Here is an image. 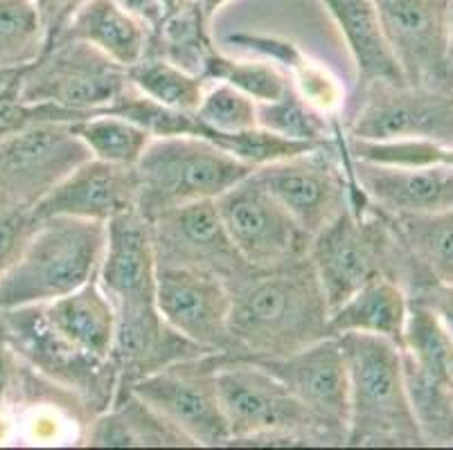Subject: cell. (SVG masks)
I'll list each match as a JSON object with an SVG mask.
<instances>
[{
  "label": "cell",
  "mask_w": 453,
  "mask_h": 450,
  "mask_svg": "<svg viewBox=\"0 0 453 450\" xmlns=\"http://www.w3.org/2000/svg\"><path fill=\"white\" fill-rule=\"evenodd\" d=\"M205 81H226V84L249 95L250 99H255L257 104L275 102L289 90H294L289 77L271 61L262 59V57H257V59H233V57L224 55L221 50L210 59L208 70H205Z\"/></svg>",
  "instance_id": "e575fe53"
},
{
  "label": "cell",
  "mask_w": 453,
  "mask_h": 450,
  "mask_svg": "<svg viewBox=\"0 0 453 450\" xmlns=\"http://www.w3.org/2000/svg\"><path fill=\"white\" fill-rule=\"evenodd\" d=\"M97 279L115 309L156 304L158 262L151 223L135 210H127L106 223V246Z\"/></svg>",
  "instance_id": "d6986e66"
},
{
  "label": "cell",
  "mask_w": 453,
  "mask_h": 450,
  "mask_svg": "<svg viewBox=\"0 0 453 450\" xmlns=\"http://www.w3.org/2000/svg\"><path fill=\"white\" fill-rule=\"evenodd\" d=\"M257 126L282 138L307 144H332L343 138V124L307 104L296 90L266 104H257Z\"/></svg>",
  "instance_id": "4dcf8cb0"
},
{
  "label": "cell",
  "mask_w": 453,
  "mask_h": 450,
  "mask_svg": "<svg viewBox=\"0 0 453 450\" xmlns=\"http://www.w3.org/2000/svg\"><path fill=\"white\" fill-rule=\"evenodd\" d=\"M75 133L97 160L135 167L147 144L154 140L150 131L120 115L97 113L73 124Z\"/></svg>",
  "instance_id": "1f68e13d"
},
{
  "label": "cell",
  "mask_w": 453,
  "mask_h": 450,
  "mask_svg": "<svg viewBox=\"0 0 453 450\" xmlns=\"http://www.w3.org/2000/svg\"><path fill=\"white\" fill-rule=\"evenodd\" d=\"M104 246L106 223L41 218L19 259L0 275V311L52 302L80 288L97 275Z\"/></svg>",
  "instance_id": "277c9868"
},
{
  "label": "cell",
  "mask_w": 453,
  "mask_h": 450,
  "mask_svg": "<svg viewBox=\"0 0 453 450\" xmlns=\"http://www.w3.org/2000/svg\"><path fill=\"white\" fill-rule=\"evenodd\" d=\"M90 151L68 122H36L0 138V201L36 208Z\"/></svg>",
  "instance_id": "4fadbf2b"
},
{
  "label": "cell",
  "mask_w": 453,
  "mask_h": 450,
  "mask_svg": "<svg viewBox=\"0 0 453 450\" xmlns=\"http://www.w3.org/2000/svg\"><path fill=\"white\" fill-rule=\"evenodd\" d=\"M253 176L278 198L309 237H316L357 198L343 138L257 167Z\"/></svg>",
  "instance_id": "30bf717a"
},
{
  "label": "cell",
  "mask_w": 453,
  "mask_h": 450,
  "mask_svg": "<svg viewBox=\"0 0 453 450\" xmlns=\"http://www.w3.org/2000/svg\"><path fill=\"white\" fill-rule=\"evenodd\" d=\"M341 124L345 138L365 142L426 140L453 144V90L406 81L357 86V97L345 106Z\"/></svg>",
  "instance_id": "9c48e42d"
},
{
  "label": "cell",
  "mask_w": 453,
  "mask_h": 450,
  "mask_svg": "<svg viewBox=\"0 0 453 450\" xmlns=\"http://www.w3.org/2000/svg\"><path fill=\"white\" fill-rule=\"evenodd\" d=\"M343 34L357 70V86L403 81L372 0H320Z\"/></svg>",
  "instance_id": "d4e9b609"
},
{
  "label": "cell",
  "mask_w": 453,
  "mask_h": 450,
  "mask_svg": "<svg viewBox=\"0 0 453 450\" xmlns=\"http://www.w3.org/2000/svg\"><path fill=\"white\" fill-rule=\"evenodd\" d=\"M23 68L26 65H19V68H0V106L10 104V102H19Z\"/></svg>",
  "instance_id": "b9f144b4"
},
{
  "label": "cell",
  "mask_w": 453,
  "mask_h": 450,
  "mask_svg": "<svg viewBox=\"0 0 453 450\" xmlns=\"http://www.w3.org/2000/svg\"><path fill=\"white\" fill-rule=\"evenodd\" d=\"M221 356L224 354L183 358L145 377L129 392L183 432L192 446H230L228 423L217 387V367Z\"/></svg>",
  "instance_id": "7c38bea8"
},
{
  "label": "cell",
  "mask_w": 453,
  "mask_h": 450,
  "mask_svg": "<svg viewBox=\"0 0 453 450\" xmlns=\"http://www.w3.org/2000/svg\"><path fill=\"white\" fill-rule=\"evenodd\" d=\"M156 307L188 340L212 354H233L228 284L212 272L158 266Z\"/></svg>",
  "instance_id": "e0dca14e"
},
{
  "label": "cell",
  "mask_w": 453,
  "mask_h": 450,
  "mask_svg": "<svg viewBox=\"0 0 453 450\" xmlns=\"http://www.w3.org/2000/svg\"><path fill=\"white\" fill-rule=\"evenodd\" d=\"M160 3H163V14H167V11H174L179 7H183L189 0H160Z\"/></svg>",
  "instance_id": "f6af8a7d"
},
{
  "label": "cell",
  "mask_w": 453,
  "mask_h": 450,
  "mask_svg": "<svg viewBox=\"0 0 453 450\" xmlns=\"http://www.w3.org/2000/svg\"><path fill=\"white\" fill-rule=\"evenodd\" d=\"M150 223L158 266L212 272L228 284L230 291L255 272L230 241L214 201L167 210Z\"/></svg>",
  "instance_id": "9a60e30c"
},
{
  "label": "cell",
  "mask_w": 453,
  "mask_h": 450,
  "mask_svg": "<svg viewBox=\"0 0 453 450\" xmlns=\"http://www.w3.org/2000/svg\"><path fill=\"white\" fill-rule=\"evenodd\" d=\"M43 48V25L35 0H0V68L32 64Z\"/></svg>",
  "instance_id": "d590c367"
},
{
  "label": "cell",
  "mask_w": 453,
  "mask_h": 450,
  "mask_svg": "<svg viewBox=\"0 0 453 450\" xmlns=\"http://www.w3.org/2000/svg\"><path fill=\"white\" fill-rule=\"evenodd\" d=\"M214 205L233 246L255 271H275L309 257L311 237L253 173Z\"/></svg>",
  "instance_id": "8fae6325"
},
{
  "label": "cell",
  "mask_w": 453,
  "mask_h": 450,
  "mask_svg": "<svg viewBox=\"0 0 453 450\" xmlns=\"http://www.w3.org/2000/svg\"><path fill=\"white\" fill-rule=\"evenodd\" d=\"M118 5L125 7L129 14H134L135 19H140L142 23H147L154 30L156 25L163 19V3L160 0H115Z\"/></svg>",
  "instance_id": "60d3db41"
},
{
  "label": "cell",
  "mask_w": 453,
  "mask_h": 450,
  "mask_svg": "<svg viewBox=\"0 0 453 450\" xmlns=\"http://www.w3.org/2000/svg\"><path fill=\"white\" fill-rule=\"evenodd\" d=\"M86 446L127 448V446H192V441L172 423L140 401L134 392L115 396L113 406L88 421Z\"/></svg>",
  "instance_id": "4316f807"
},
{
  "label": "cell",
  "mask_w": 453,
  "mask_h": 450,
  "mask_svg": "<svg viewBox=\"0 0 453 450\" xmlns=\"http://www.w3.org/2000/svg\"><path fill=\"white\" fill-rule=\"evenodd\" d=\"M219 50L210 34V20L196 0H189L183 7L163 14L160 23L151 30L147 57H163L170 64L203 77L210 59Z\"/></svg>",
  "instance_id": "f1b7e54d"
},
{
  "label": "cell",
  "mask_w": 453,
  "mask_h": 450,
  "mask_svg": "<svg viewBox=\"0 0 453 450\" xmlns=\"http://www.w3.org/2000/svg\"><path fill=\"white\" fill-rule=\"evenodd\" d=\"M403 381L424 446H453V381L435 378L403 356Z\"/></svg>",
  "instance_id": "f546056e"
},
{
  "label": "cell",
  "mask_w": 453,
  "mask_h": 450,
  "mask_svg": "<svg viewBox=\"0 0 453 450\" xmlns=\"http://www.w3.org/2000/svg\"><path fill=\"white\" fill-rule=\"evenodd\" d=\"M403 356L435 378L453 381V340L431 309L411 300L406 329H403Z\"/></svg>",
  "instance_id": "836d02e7"
},
{
  "label": "cell",
  "mask_w": 453,
  "mask_h": 450,
  "mask_svg": "<svg viewBox=\"0 0 453 450\" xmlns=\"http://www.w3.org/2000/svg\"><path fill=\"white\" fill-rule=\"evenodd\" d=\"M59 39H75L102 50L106 57L129 70L145 59L151 41V27L135 19L115 0H86L73 14ZM52 45V43H50Z\"/></svg>",
  "instance_id": "603a6c76"
},
{
  "label": "cell",
  "mask_w": 453,
  "mask_h": 450,
  "mask_svg": "<svg viewBox=\"0 0 453 450\" xmlns=\"http://www.w3.org/2000/svg\"><path fill=\"white\" fill-rule=\"evenodd\" d=\"M354 185L390 217H419L453 208V167L426 164L403 167L352 158Z\"/></svg>",
  "instance_id": "ffe728a7"
},
{
  "label": "cell",
  "mask_w": 453,
  "mask_h": 450,
  "mask_svg": "<svg viewBox=\"0 0 453 450\" xmlns=\"http://www.w3.org/2000/svg\"><path fill=\"white\" fill-rule=\"evenodd\" d=\"M390 221L413 266L415 288L411 293L428 284L453 286V208L419 217H390Z\"/></svg>",
  "instance_id": "83f0119b"
},
{
  "label": "cell",
  "mask_w": 453,
  "mask_h": 450,
  "mask_svg": "<svg viewBox=\"0 0 453 450\" xmlns=\"http://www.w3.org/2000/svg\"><path fill=\"white\" fill-rule=\"evenodd\" d=\"M39 221L41 218L35 214V208L0 201V275L19 259Z\"/></svg>",
  "instance_id": "74e56055"
},
{
  "label": "cell",
  "mask_w": 453,
  "mask_h": 450,
  "mask_svg": "<svg viewBox=\"0 0 453 450\" xmlns=\"http://www.w3.org/2000/svg\"><path fill=\"white\" fill-rule=\"evenodd\" d=\"M84 3L86 0H35L41 25H43L45 48L50 43H55L57 36L64 32L68 20L73 19V14H75Z\"/></svg>",
  "instance_id": "f35d334b"
},
{
  "label": "cell",
  "mask_w": 453,
  "mask_h": 450,
  "mask_svg": "<svg viewBox=\"0 0 453 450\" xmlns=\"http://www.w3.org/2000/svg\"><path fill=\"white\" fill-rule=\"evenodd\" d=\"M255 169L195 135L154 138L135 164V212L147 221L180 205L217 201Z\"/></svg>",
  "instance_id": "5b68a950"
},
{
  "label": "cell",
  "mask_w": 453,
  "mask_h": 450,
  "mask_svg": "<svg viewBox=\"0 0 453 450\" xmlns=\"http://www.w3.org/2000/svg\"><path fill=\"white\" fill-rule=\"evenodd\" d=\"M196 3H199V7H201V10H203L205 19H208L210 23H212L214 16L219 14V11L224 10V7L228 5V3H233V0H196Z\"/></svg>",
  "instance_id": "ee69618b"
},
{
  "label": "cell",
  "mask_w": 453,
  "mask_h": 450,
  "mask_svg": "<svg viewBox=\"0 0 453 450\" xmlns=\"http://www.w3.org/2000/svg\"><path fill=\"white\" fill-rule=\"evenodd\" d=\"M217 387L230 444L327 446L303 403L259 362L224 354Z\"/></svg>",
  "instance_id": "8992f818"
},
{
  "label": "cell",
  "mask_w": 453,
  "mask_h": 450,
  "mask_svg": "<svg viewBox=\"0 0 453 450\" xmlns=\"http://www.w3.org/2000/svg\"><path fill=\"white\" fill-rule=\"evenodd\" d=\"M411 300L424 304L426 309L435 313L442 327L453 340V286H444V284H428V286L419 288V291L411 293Z\"/></svg>",
  "instance_id": "ab89813d"
},
{
  "label": "cell",
  "mask_w": 453,
  "mask_h": 450,
  "mask_svg": "<svg viewBox=\"0 0 453 450\" xmlns=\"http://www.w3.org/2000/svg\"><path fill=\"white\" fill-rule=\"evenodd\" d=\"M336 338L349 377L345 446H424L403 381L402 347L370 333Z\"/></svg>",
  "instance_id": "3957f363"
},
{
  "label": "cell",
  "mask_w": 453,
  "mask_h": 450,
  "mask_svg": "<svg viewBox=\"0 0 453 450\" xmlns=\"http://www.w3.org/2000/svg\"><path fill=\"white\" fill-rule=\"evenodd\" d=\"M226 43L237 45V48L253 52L255 57H262V59L278 65L289 77L294 90L307 104L319 109L320 113L329 115V118L341 119L345 106H348L343 86L339 84V80L334 77L327 65L311 59L296 41L273 34L234 32L226 39Z\"/></svg>",
  "instance_id": "7402d4cb"
},
{
  "label": "cell",
  "mask_w": 453,
  "mask_h": 450,
  "mask_svg": "<svg viewBox=\"0 0 453 450\" xmlns=\"http://www.w3.org/2000/svg\"><path fill=\"white\" fill-rule=\"evenodd\" d=\"M230 295V356H287L329 336L327 297L309 257L250 272Z\"/></svg>",
  "instance_id": "6da1fadb"
},
{
  "label": "cell",
  "mask_w": 453,
  "mask_h": 450,
  "mask_svg": "<svg viewBox=\"0 0 453 450\" xmlns=\"http://www.w3.org/2000/svg\"><path fill=\"white\" fill-rule=\"evenodd\" d=\"M129 86V70L102 50L59 39L23 68L19 102L55 104L86 119L109 109Z\"/></svg>",
  "instance_id": "ba28073f"
},
{
  "label": "cell",
  "mask_w": 453,
  "mask_h": 450,
  "mask_svg": "<svg viewBox=\"0 0 453 450\" xmlns=\"http://www.w3.org/2000/svg\"><path fill=\"white\" fill-rule=\"evenodd\" d=\"M271 371L298 399L327 446H345L349 416L348 358L336 336L275 358H250Z\"/></svg>",
  "instance_id": "5bb4252c"
},
{
  "label": "cell",
  "mask_w": 453,
  "mask_h": 450,
  "mask_svg": "<svg viewBox=\"0 0 453 450\" xmlns=\"http://www.w3.org/2000/svg\"><path fill=\"white\" fill-rule=\"evenodd\" d=\"M314 263L329 311L374 278H390L406 291L415 288L413 266L403 253L388 214L357 187L354 205L311 237Z\"/></svg>",
  "instance_id": "7a4b0ae2"
},
{
  "label": "cell",
  "mask_w": 453,
  "mask_h": 450,
  "mask_svg": "<svg viewBox=\"0 0 453 450\" xmlns=\"http://www.w3.org/2000/svg\"><path fill=\"white\" fill-rule=\"evenodd\" d=\"M196 118L219 133H242L257 129V102L226 81H210Z\"/></svg>",
  "instance_id": "8d00e7d4"
},
{
  "label": "cell",
  "mask_w": 453,
  "mask_h": 450,
  "mask_svg": "<svg viewBox=\"0 0 453 450\" xmlns=\"http://www.w3.org/2000/svg\"><path fill=\"white\" fill-rule=\"evenodd\" d=\"M212 354L176 332L156 304L115 309V338L111 361L118 370V392L125 394L138 381L183 358ZM115 401V399H113Z\"/></svg>",
  "instance_id": "ac0fdd59"
},
{
  "label": "cell",
  "mask_w": 453,
  "mask_h": 450,
  "mask_svg": "<svg viewBox=\"0 0 453 450\" xmlns=\"http://www.w3.org/2000/svg\"><path fill=\"white\" fill-rule=\"evenodd\" d=\"M406 84L449 88V0H372Z\"/></svg>",
  "instance_id": "2e32d148"
},
{
  "label": "cell",
  "mask_w": 453,
  "mask_h": 450,
  "mask_svg": "<svg viewBox=\"0 0 453 450\" xmlns=\"http://www.w3.org/2000/svg\"><path fill=\"white\" fill-rule=\"evenodd\" d=\"M135 167L88 158L41 198L35 214L39 218L75 217L109 223L118 214L135 210Z\"/></svg>",
  "instance_id": "44dd1931"
},
{
  "label": "cell",
  "mask_w": 453,
  "mask_h": 450,
  "mask_svg": "<svg viewBox=\"0 0 453 450\" xmlns=\"http://www.w3.org/2000/svg\"><path fill=\"white\" fill-rule=\"evenodd\" d=\"M43 311L52 329L70 345L109 361L115 338V307L97 275L68 295L45 302Z\"/></svg>",
  "instance_id": "cb8c5ba5"
},
{
  "label": "cell",
  "mask_w": 453,
  "mask_h": 450,
  "mask_svg": "<svg viewBox=\"0 0 453 450\" xmlns=\"http://www.w3.org/2000/svg\"><path fill=\"white\" fill-rule=\"evenodd\" d=\"M0 329L12 352L39 377L75 396L88 419L113 406L118 392V370L113 361L95 358L70 345L52 329L43 304L3 309Z\"/></svg>",
  "instance_id": "52a82bcc"
},
{
  "label": "cell",
  "mask_w": 453,
  "mask_h": 450,
  "mask_svg": "<svg viewBox=\"0 0 453 450\" xmlns=\"http://www.w3.org/2000/svg\"><path fill=\"white\" fill-rule=\"evenodd\" d=\"M447 70L453 86V0H449V36H447Z\"/></svg>",
  "instance_id": "7bdbcfd3"
},
{
  "label": "cell",
  "mask_w": 453,
  "mask_h": 450,
  "mask_svg": "<svg viewBox=\"0 0 453 450\" xmlns=\"http://www.w3.org/2000/svg\"><path fill=\"white\" fill-rule=\"evenodd\" d=\"M409 291L390 278H374L329 311V336L370 333L403 345L409 317Z\"/></svg>",
  "instance_id": "484cf974"
},
{
  "label": "cell",
  "mask_w": 453,
  "mask_h": 450,
  "mask_svg": "<svg viewBox=\"0 0 453 450\" xmlns=\"http://www.w3.org/2000/svg\"><path fill=\"white\" fill-rule=\"evenodd\" d=\"M129 81L135 90L170 109L196 111L210 81L170 64L163 57H145L129 68Z\"/></svg>",
  "instance_id": "d6a6232c"
}]
</instances>
